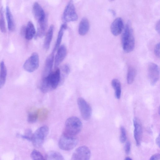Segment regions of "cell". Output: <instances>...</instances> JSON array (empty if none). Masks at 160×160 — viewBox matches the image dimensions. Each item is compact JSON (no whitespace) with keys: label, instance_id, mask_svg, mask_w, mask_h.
<instances>
[{"label":"cell","instance_id":"6da1fadb","mask_svg":"<svg viewBox=\"0 0 160 160\" xmlns=\"http://www.w3.org/2000/svg\"><path fill=\"white\" fill-rule=\"evenodd\" d=\"M60 82V71L59 68H57L47 77L42 78L40 89L43 93H47L56 89Z\"/></svg>","mask_w":160,"mask_h":160},{"label":"cell","instance_id":"7a4b0ae2","mask_svg":"<svg viewBox=\"0 0 160 160\" xmlns=\"http://www.w3.org/2000/svg\"><path fill=\"white\" fill-rule=\"evenodd\" d=\"M121 43L124 51L129 52L133 50L135 46L134 38L130 22L126 24L121 37Z\"/></svg>","mask_w":160,"mask_h":160},{"label":"cell","instance_id":"3957f363","mask_svg":"<svg viewBox=\"0 0 160 160\" xmlns=\"http://www.w3.org/2000/svg\"><path fill=\"white\" fill-rule=\"evenodd\" d=\"M82 127V122L78 118L74 116L70 117L65 122L64 132L75 136L81 132Z\"/></svg>","mask_w":160,"mask_h":160},{"label":"cell","instance_id":"277c9868","mask_svg":"<svg viewBox=\"0 0 160 160\" xmlns=\"http://www.w3.org/2000/svg\"><path fill=\"white\" fill-rule=\"evenodd\" d=\"M78 142V139L75 136L64 132L59 139L58 145L61 149L63 150L69 151L76 147Z\"/></svg>","mask_w":160,"mask_h":160},{"label":"cell","instance_id":"5b68a950","mask_svg":"<svg viewBox=\"0 0 160 160\" xmlns=\"http://www.w3.org/2000/svg\"><path fill=\"white\" fill-rule=\"evenodd\" d=\"M49 131L48 127L43 126L38 128L33 134L31 141L35 147L39 148L42 145Z\"/></svg>","mask_w":160,"mask_h":160},{"label":"cell","instance_id":"8992f818","mask_svg":"<svg viewBox=\"0 0 160 160\" xmlns=\"http://www.w3.org/2000/svg\"><path fill=\"white\" fill-rule=\"evenodd\" d=\"M78 18L73 2L72 1H70L64 10L62 16V20L65 23L76 21Z\"/></svg>","mask_w":160,"mask_h":160},{"label":"cell","instance_id":"52a82bcc","mask_svg":"<svg viewBox=\"0 0 160 160\" xmlns=\"http://www.w3.org/2000/svg\"><path fill=\"white\" fill-rule=\"evenodd\" d=\"M39 65V57L36 52L33 53L25 61L23 65L24 69L28 72H32L36 70Z\"/></svg>","mask_w":160,"mask_h":160},{"label":"cell","instance_id":"ba28073f","mask_svg":"<svg viewBox=\"0 0 160 160\" xmlns=\"http://www.w3.org/2000/svg\"><path fill=\"white\" fill-rule=\"evenodd\" d=\"M77 103L83 119L86 121L89 120L92 113V108L89 104L81 97L78 98Z\"/></svg>","mask_w":160,"mask_h":160},{"label":"cell","instance_id":"9c48e42d","mask_svg":"<svg viewBox=\"0 0 160 160\" xmlns=\"http://www.w3.org/2000/svg\"><path fill=\"white\" fill-rule=\"evenodd\" d=\"M91 156V151L86 146H80L73 152L71 160H89Z\"/></svg>","mask_w":160,"mask_h":160},{"label":"cell","instance_id":"30bf717a","mask_svg":"<svg viewBox=\"0 0 160 160\" xmlns=\"http://www.w3.org/2000/svg\"><path fill=\"white\" fill-rule=\"evenodd\" d=\"M148 77L151 84L155 85L159 77V69L158 66L154 63H150L148 66Z\"/></svg>","mask_w":160,"mask_h":160},{"label":"cell","instance_id":"8fae6325","mask_svg":"<svg viewBox=\"0 0 160 160\" xmlns=\"http://www.w3.org/2000/svg\"><path fill=\"white\" fill-rule=\"evenodd\" d=\"M32 12L38 23L42 22L48 20L45 12L39 4L35 2L32 6Z\"/></svg>","mask_w":160,"mask_h":160},{"label":"cell","instance_id":"7c38bea8","mask_svg":"<svg viewBox=\"0 0 160 160\" xmlns=\"http://www.w3.org/2000/svg\"><path fill=\"white\" fill-rule=\"evenodd\" d=\"M134 127V137L136 145L139 146L141 143L142 135V128L139 120L135 118L133 120Z\"/></svg>","mask_w":160,"mask_h":160},{"label":"cell","instance_id":"4fadbf2b","mask_svg":"<svg viewBox=\"0 0 160 160\" xmlns=\"http://www.w3.org/2000/svg\"><path fill=\"white\" fill-rule=\"evenodd\" d=\"M124 27L123 21L120 18H116L112 22L111 26V31L115 36L119 35L122 32Z\"/></svg>","mask_w":160,"mask_h":160},{"label":"cell","instance_id":"5bb4252c","mask_svg":"<svg viewBox=\"0 0 160 160\" xmlns=\"http://www.w3.org/2000/svg\"><path fill=\"white\" fill-rule=\"evenodd\" d=\"M54 52H52L46 59L42 73V78L47 77L52 72L54 62Z\"/></svg>","mask_w":160,"mask_h":160},{"label":"cell","instance_id":"9a60e30c","mask_svg":"<svg viewBox=\"0 0 160 160\" xmlns=\"http://www.w3.org/2000/svg\"><path fill=\"white\" fill-rule=\"evenodd\" d=\"M67 52V48L64 45H62L59 47L55 59V68H56L62 62L66 56Z\"/></svg>","mask_w":160,"mask_h":160},{"label":"cell","instance_id":"2e32d148","mask_svg":"<svg viewBox=\"0 0 160 160\" xmlns=\"http://www.w3.org/2000/svg\"><path fill=\"white\" fill-rule=\"evenodd\" d=\"M89 23L88 20L86 18H83L79 25L78 31L79 34L81 36L86 35L89 31Z\"/></svg>","mask_w":160,"mask_h":160},{"label":"cell","instance_id":"e0dca14e","mask_svg":"<svg viewBox=\"0 0 160 160\" xmlns=\"http://www.w3.org/2000/svg\"><path fill=\"white\" fill-rule=\"evenodd\" d=\"M36 30L33 23L31 21L28 22L27 26L25 27V37L28 40L32 39L35 36Z\"/></svg>","mask_w":160,"mask_h":160},{"label":"cell","instance_id":"ac0fdd59","mask_svg":"<svg viewBox=\"0 0 160 160\" xmlns=\"http://www.w3.org/2000/svg\"><path fill=\"white\" fill-rule=\"evenodd\" d=\"M54 31V26L51 25L47 32L45 38L43 46L46 50H48L50 46L52 41Z\"/></svg>","mask_w":160,"mask_h":160},{"label":"cell","instance_id":"d6986e66","mask_svg":"<svg viewBox=\"0 0 160 160\" xmlns=\"http://www.w3.org/2000/svg\"><path fill=\"white\" fill-rule=\"evenodd\" d=\"M6 14L8 29L9 31H12L14 29L15 24L12 14L9 7L8 6L6 7Z\"/></svg>","mask_w":160,"mask_h":160},{"label":"cell","instance_id":"ffe728a7","mask_svg":"<svg viewBox=\"0 0 160 160\" xmlns=\"http://www.w3.org/2000/svg\"><path fill=\"white\" fill-rule=\"evenodd\" d=\"M67 28V25L66 23H64L61 25L58 33L55 46L53 51V52H55L60 46L64 32Z\"/></svg>","mask_w":160,"mask_h":160},{"label":"cell","instance_id":"44dd1931","mask_svg":"<svg viewBox=\"0 0 160 160\" xmlns=\"http://www.w3.org/2000/svg\"><path fill=\"white\" fill-rule=\"evenodd\" d=\"M7 75V70L4 62L2 61L0 64V89L4 85Z\"/></svg>","mask_w":160,"mask_h":160},{"label":"cell","instance_id":"7402d4cb","mask_svg":"<svg viewBox=\"0 0 160 160\" xmlns=\"http://www.w3.org/2000/svg\"><path fill=\"white\" fill-rule=\"evenodd\" d=\"M111 85L115 90V95L118 99L120 98L121 93V85L119 80L117 79L112 80Z\"/></svg>","mask_w":160,"mask_h":160},{"label":"cell","instance_id":"603a6c76","mask_svg":"<svg viewBox=\"0 0 160 160\" xmlns=\"http://www.w3.org/2000/svg\"><path fill=\"white\" fill-rule=\"evenodd\" d=\"M48 20L38 23L37 36L39 37H43L45 34L47 27Z\"/></svg>","mask_w":160,"mask_h":160},{"label":"cell","instance_id":"cb8c5ba5","mask_svg":"<svg viewBox=\"0 0 160 160\" xmlns=\"http://www.w3.org/2000/svg\"><path fill=\"white\" fill-rule=\"evenodd\" d=\"M46 160H64V159L62 154L59 152L51 151L47 153Z\"/></svg>","mask_w":160,"mask_h":160},{"label":"cell","instance_id":"d4e9b609","mask_svg":"<svg viewBox=\"0 0 160 160\" xmlns=\"http://www.w3.org/2000/svg\"><path fill=\"white\" fill-rule=\"evenodd\" d=\"M136 74V71L135 68L132 66H129L128 69L127 75V81L128 84H131L133 82Z\"/></svg>","mask_w":160,"mask_h":160},{"label":"cell","instance_id":"484cf974","mask_svg":"<svg viewBox=\"0 0 160 160\" xmlns=\"http://www.w3.org/2000/svg\"><path fill=\"white\" fill-rule=\"evenodd\" d=\"M39 111L35 110L29 112L28 116V121L30 123L35 122L38 117Z\"/></svg>","mask_w":160,"mask_h":160},{"label":"cell","instance_id":"4316f807","mask_svg":"<svg viewBox=\"0 0 160 160\" xmlns=\"http://www.w3.org/2000/svg\"><path fill=\"white\" fill-rule=\"evenodd\" d=\"M0 29L2 32H5L6 31L3 11L2 7L0 9Z\"/></svg>","mask_w":160,"mask_h":160},{"label":"cell","instance_id":"83f0119b","mask_svg":"<svg viewBox=\"0 0 160 160\" xmlns=\"http://www.w3.org/2000/svg\"><path fill=\"white\" fill-rule=\"evenodd\" d=\"M31 156L32 160H45L40 152L36 150H34L32 151Z\"/></svg>","mask_w":160,"mask_h":160},{"label":"cell","instance_id":"f1b7e54d","mask_svg":"<svg viewBox=\"0 0 160 160\" xmlns=\"http://www.w3.org/2000/svg\"><path fill=\"white\" fill-rule=\"evenodd\" d=\"M70 72V69L68 66L66 64L64 65L61 68V72H60L61 80L62 78L63 79L68 75Z\"/></svg>","mask_w":160,"mask_h":160},{"label":"cell","instance_id":"f546056e","mask_svg":"<svg viewBox=\"0 0 160 160\" xmlns=\"http://www.w3.org/2000/svg\"><path fill=\"white\" fill-rule=\"evenodd\" d=\"M121 134L120 137V140L122 143L124 142L127 140V135L125 128L121 126L120 128Z\"/></svg>","mask_w":160,"mask_h":160},{"label":"cell","instance_id":"4dcf8cb0","mask_svg":"<svg viewBox=\"0 0 160 160\" xmlns=\"http://www.w3.org/2000/svg\"><path fill=\"white\" fill-rule=\"evenodd\" d=\"M33 134L31 129H28L26 131L24 134L21 135V137L28 140L31 141Z\"/></svg>","mask_w":160,"mask_h":160},{"label":"cell","instance_id":"1f68e13d","mask_svg":"<svg viewBox=\"0 0 160 160\" xmlns=\"http://www.w3.org/2000/svg\"><path fill=\"white\" fill-rule=\"evenodd\" d=\"M154 53L155 56L158 58L160 57V43H157L154 48Z\"/></svg>","mask_w":160,"mask_h":160},{"label":"cell","instance_id":"d6a6232c","mask_svg":"<svg viewBox=\"0 0 160 160\" xmlns=\"http://www.w3.org/2000/svg\"><path fill=\"white\" fill-rule=\"evenodd\" d=\"M131 149V144L129 142H127L125 146V150L127 154H128L130 153Z\"/></svg>","mask_w":160,"mask_h":160},{"label":"cell","instance_id":"836d02e7","mask_svg":"<svg viewBox=\"0 0 160 160\" xmlns=\"http://www.w3.org/2000/svg\"><path fill=\"white\" fill-rule=\"evenodd\" d=\"M149 160H160V154H156L152 155Z\"/></svg>","mask_w":160,"mask_h":160},{"label":"cell","instance_id":"e575fe53","mask_svg":"<svg viewBox=\"0 0 160 160\" xmlns=\"http://www.w3.org/2000/svg\"><path fill=\"white\" fill-rule=\"evenodd\" d=\"M155 29L157 32L160 33V21L159 20L157 22L155 26Z\"/></svg>","mask_w":160,"mask_h":160},{"label":"cell","instance_id":"d590c367","mask_svg":"<svg viewBox=\"0 0 160 160\" xmlns=\"http://www.w3.org/2000/svg\"><path fill=\"white\" fill-rule=\"evenodd\" d=\"M160 135H159V136L157 137V138L156 141V143L157 144V145L158 146V147H160Z\"/></svg>","mask_w":160,"mask_h":160},{"label":"cell","instance_id":"8d00e7d4","mask_svg":"<svg viewBox=\"0 0 160 160\" xmlns=\"http://www.w3.org/2000/svg\"><path fill=\"white\" fill-rule=\"evenodd\" d=\"M124 160H132V159L129 157H126L125 159Z\"/></svg>","mask_w":160,"mask_h":160},{"label":"cell","instance_id":"74e56055","mask_svg":"<svg viewBox=\"0 0 160 160\" xmlns=\"http://www.w3.org/2000/svg\"><path fill=\"white\" fill-rule=\"evenodd\" d=\"M110 12L112 13V14L113 15H115V12L112 10H110Z\"/></svg>","mask_w":160,"mask_h":160}]
</instances>
